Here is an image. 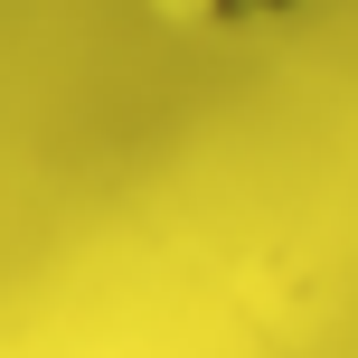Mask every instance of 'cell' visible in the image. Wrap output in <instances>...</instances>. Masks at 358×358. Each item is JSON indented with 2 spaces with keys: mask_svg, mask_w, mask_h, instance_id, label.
Here are the masks:
<instances>
[{
  "mask_svg": "<svg viewBox=\"0 0 358 358\" xmlns=\"http://www.w3.org/2000/svg\"><path fill=\"white\" fill-rule=\"evenodd\" d=\"M151 10L189 19V29H273V19L311 10V0H151Z\"/></svg>",
  "mask_w": 358,
  "mask_h": 358,
  "instance_id": "cell-1",
  "label": "cell"
}]
</instances>
